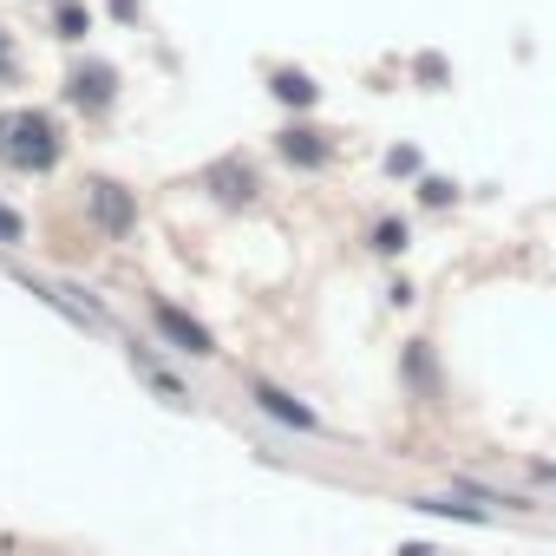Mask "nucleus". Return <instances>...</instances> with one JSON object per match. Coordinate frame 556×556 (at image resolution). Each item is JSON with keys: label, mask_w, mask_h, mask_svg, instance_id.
I'll use <instances>...</instances> for the list:
<instances>
[{"label": "nucleus", "mask_w": 556, "mask_h": 556, "mask_svg": "<svg viewBox=\"0 0 556 556\" xmlns=\"http://www.w3.org/2000/svg\"><path fill=\"white\" fill-rule=\"evenodd\" d=\"M0 157L21 164V170H47V164L60 157L53 118H40V112H8V118H0Z\"/></svg>", "instance_id": "1"}, {"label": "nucleus", "mask_w": 556, "mask_h": 556, "mask_svg": "<svg viewBox=\"0 0 556 556\" xmlns=\"http://www.w3.org/2000/svg\"><path fill=\"white\" fill-rule=\"evenodd\" d=\"M249 400L268 413V419H282V426H295V432H321V419L295 400V393H282V387H268V380H249Z\"/></svg>", "instance_id": "2"}, {"label": "nucleus", "mask_w": 556, "mask_h": 556, "mask_svg": "<svg viewBox=\"0 0 556 556\" xmlns=\"http://www.w3.org/2000/svg\"><path fill=\"white\" fill-rule=\"evenodd\" d=\"M86 197H92V216H99V229H105V236H125V229L138 223V203H131L118 184H92Z\"/></svg>", "instance_id": "3"}, {"label": "nucleus", "mask_w": 556, "mask_h": 556, "mask_svg": "<svg viewBox=\"0 0 556 556\" xmlns=\"http://www.w3.org/2000/svg\"><path fill=\"white\" fill-rule=\"evenodd\" d=\"M151 315H157V328L170 334V348H177V354H216V341H210V328H197V321H190V315H177L170 302H157Z\"/></svg>", "instance_id": "4"}, {"label": "nucleus", "mask_w": 556, "mask_h": 556, "mask_svg": "<svg viewBox=\"0 0 556 556\" xmlns=\"http://www.w3.org/2000/svg\"><path fill=\"white\" fill-rule=\"evenodd\" d=\"M282 157L315 170V164H328V138L321 131H282Z\"/></svg>", "instance_id": "5"}, {"label": "nucleus", "mask_w": 556, "mask_h": 556, "mask_svg": "<svg viewBox=\"0 0 556 556\" xmlns=\"http://www.w3.org/2000/svg\"><path fill=\"white\" fill-rule=\"evenodd\" d=\"M66 92H73L79 105H105V99H112V73H105V66H79Z\"/></svg>", "instance_id": "6"}, {"label": "nucleus", "mask_w": 556, "mask_h": 556, "mask_svg": "<svg viewBox=\"0 0 556 556\" xmlns=\"http://www.w3.org/2000/svg\"><path fill=\"white\" fill-rule=\"evenodd\" d=\"M275 99H282V105H315V79L308 73H275Z\"/></svg>", "instance_id": "7"}, {"label": "nucleus", "mask_w": 556, "mask_h": 556, "mask_svg": "<svg viewBox=\"0 0 556 556\" xmlns=\"http://www.w3.org/2000/svg\"><path fill=\"white\" fill-rule=\"evenodd\" d=\"M413 510H432V517H458V523H484L478 504H458V497H413Z\"/></svg>", "instance_id": "8"}, {"label": "nucleus", "mask_w": 556, "mask_h": 556, "mask_svg": "<svg viewBox=\"0 0 556 556\" xmlns=\"http://www.w3.org/2000/svg\"><path fill=\"white\" fill-rule=\"evenodd\" d=\"M210 184H223V197H229V203H242V197L255 190V184H249V170H236V164H223V170H210Z\"/></svg>", "instance_id": "9"}, {"label": "nucleus", "mask_w": 556, "mask_h": 556, "mask_svg": "<svg viewBox=\"0 0 556 556\" xmlns=\"http://www.w3.org/2000/svg\"><path fill=\"white\" fill-rule=\"evenodd\" d=\"M374 249H380V255H400V249H406V223H400V216H387V223L374 229Z\"/></svg>", "instance_id": "10"}, {"label": "nucleus", "mask_w": 556, "mask_h": 556, "mask_svg": "<svg viewBox=\"0 0 556 556\" xmlns=\"http://www.w3.org/2000/svg\"><path fill=\"white\" fill-rule=\"evenodd\" d=\"M419 197H426V203H452V184H445V177H426Z\"/></svg>", "instance_id": "11"}, {"label": "nucleus", "mask_w": 556, "mask_h": 556, "mask_svg": "<svg viewBox=\"0 0 556 556\" xmlns=\"http://www.w3.org/2000/svg\"><path fill=\"white\" fill-rule=\"evenodd\" d=\"M0 242H21V216L14 210H0Z\"/></svg>", "instance_id": "12"}, {"label": "nucleus", "mask_w": 556, "mask_h": 556, "mask_svg": "<svg viewBox=\"0 0 556 556\" xmlns=\"http://www.w3.org/2000/svg\"><path fill=\"white\" fill-rule=\"evenodd\" d=\"M14 73V53H8V40H0V79H8Z\"/></svg>", "instance_id": "13"}]
</instances>
